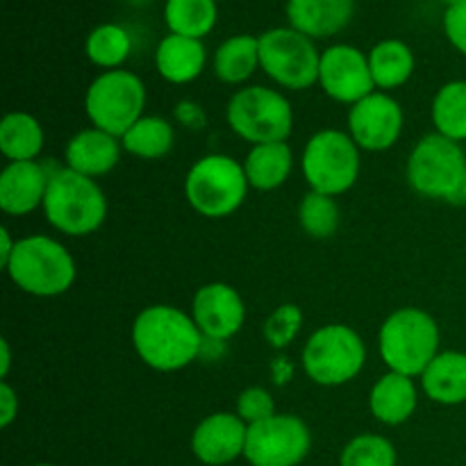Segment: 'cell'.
Wrapping results in <instances>:
<instances>
[{"label":"cell","instance_id":"6da1fadb","mask_svg":"<svg viewBox=\"0 0 466 466\" xmlns=\"http://www.w3.org/2000/svg\"><path fill=\"white\" fill-rule=\"evenodd\" d=\"M132 346L141 362L159 373H176L198 360L205 337L191 314L176 305H150L132 323Z\"/></svg>","mask_w":466,"mask_h":466},{"label":"cell","instance_id":"7a4b0ae2","mask_svg":"<svg viewBox=\"0 0 466 466\" xmlns=\"http://www.w3.org/2000/svg\"><path fill=\"white\" fill-rule=\"evenodd\" d=\"M440 323L421 308H400L385 319L378 332V350L387 371L421 378L441 353Z\"/></svg>","mask_w":466,"mask_h":466},{"label":"cell","instance_id":"3957f363","mask_svg":"<svg viewBox=\"0 0 466 466\" xmlns=\"http://www.w3.org/2000/svg\"><path fill=\"white\" fill-rule=\"evenodd\" d=\"M3 268L14 287L36 299H55L66 294L77 278L73 255L62 241L48 235H30L18 239L12 258Z\"/></svg>","mask_w":466,"mask_h":466},{"label":"cell","instance_id":"277c9868","mask_svg":"<svg viewBox=\"0 0 466 466\" xmlns=\"http://www.w3.org/2000/svg\"><path fill=\"white\" fill-rule=\"evenodd\" d=\"M46 221L68 237H89L107 218V196L91 177L71 168H55L44 200Z\"/></svg>","mask_w":466,"mask_h":466},{"label":"cell","instance_id":"5b68a950","mask_svg":"<svg viewBox=\"0 0 466 466\" xmlns=\"http://www.w3.org/2000/svg\"><path fill=\"white\" fill-rule=\"evenodd\" d=\"M244 162L223 153L196 159L185 177V196L191 209L205 218L232 217L248 196Z\"/></svg>","mask_w":466,"mask_h":466},{"label":"cell","instance_id":"8992f818","mask_svg":"<svg viewBox=\"0 0 466 466\" xmlns=\"http://www.w3.org/2000/svg\"><path fill=\"white\" fill-rule=\"evenodd\" d=\"M367 364V346L346 323H328L317 328L305 341L300 367L319 387H341L362 373Z\"/></svg>","mask_w":466,"mask_h":466},{"label":"cell","instance_id":"52a82bcc","mask_svg":"<svg viewBox=\"0 0 466 466\" xmlns=\"http://www.w3.org/2000/svg\"><path fill=\"white\" fill-rule=\"evenodd\" d=\"M300 171L309 189L337 198L353 189L360 180L362 150L346 130H319L305 144Z\"/></svg>","mask_w":466,"mask_h":466},{"label":"cell","instance_id":"ba28073f","mask_svg":"<svg viewBox=\"0 0 466 466\" xmlns=\"http://www.w3.org/2000/svg\"><path fill=\"white\" fill-rule=\"evenodd\" d=\"M410 187L432 200H464L466 153L462 144L446 137L426 135L412 148L405 168Z\"/></svg>","mask_w":466,"mask_h":466},{"label":"cell","instance_id":"9c48e42d","mask_svg":"<svg viewBox=\"0 0 466 466\" xmlns=\"http://www.w3.org/2000/svg\"><path fill=\"white\" fill-rule=\"evenodd\" d=\"M226 121L248 144H276L294 130V107L285 94L264 85L241 86L226 107Z\"/></svg>","mask_w":466,"mask_h":466},{"label":"cell","instance_id":"30bf717a","mask_svg":"<svg viewBox=\"0 0 466 466\" xmlns=\"http://www.w3.org/2000/svg\"><path fill=\"white\" fill-rule=\"evenodd\" d=\"M146 85L137 73L127 68L103 71L85 94V114L91 126L121 139L144 116Z\"/></svg>","mask_w":466,"mask_h":466},{"label":"cell","instance_id":"8fae6325","mask_svg":"<svg viewBox=\"0 0 466 466\" xmlns=\"http://www.w3.org/2000/svg\"><path fill=\"white\" fill-rule=\"evenodd\" d=\"M259 66L282 89L305 91L319 85L321 53L291 25L271 27L259 35Z\"/></svg>","mask_w":466,"mask_h":466},{"label":"cell","instance_id":"7c38bea8","mask_svg":"<svg viewBox=\"0 0 466 466\" xmlns=\"http://www.w3.org/2000/svg\"><path fill=\"white\" fill-rule=\"evenodd\" d=\"M312 449V432L296 414H273L248 426L246 462L250 466H299Z\"/></svg>","mask_w":466,"mask_h":466},{"label":"cell","instance_id":"4fadbf2b","mask_svg":"<svg viewBox=\"0 0 466 466\" xmlns=\"http://www.w3.org/2000/svg\"><path fill=\"white\" fill-rule=\"evenodd\" d=\"M319 86L328 98L349 107L371 96L378 89L369 66V53L350 44L328 46L321 53Z\"/></svg>","mask_w":466,"mask_h":466},{"label":"cell","instance_id":"5bb4252c","mask_svg":"<svg viewBox=\"0 0 466 466\" xmlns=\"http://www.w3.org/2000/svg\"><path fill=\"white\" fill-rule=\"evenodd\" d=\"M405 114L396 98L387 91H373L349 107L346 132L364 153H385L399 144L403 135Z\"/></svg>","mask_w":466,"mask_h":466},{"label":"cell","instance_id":"9a60e30c","mask_svg":"<svg viewBox=\"0 0 466 466\" xmlns=\"http://www.w3.org/2000/svg\"><path fill=\"white\" fill-rule=\"evenodd\" d=\"M191 319L209 341H228L239 335L246 321V305L228 282H208L191 299Z\"/></svg>","mask_w":466,"mask_h":466},{"label":"cell","instance_id":"2e32d148","mask_svg":"<svg viewBox=\"0 0 466 466\" xmlns=\"http://www.w3.org/2000/svg\"><path fill=\"white\" fill-rule=\"evenodd\" d=\"M248 426L237 412H214L191 432V453L205 466H226L244 458Z\"/></svg>","mask_w":466,"mask_h":466},{"label":"cell","instance_id":"e0dca14e","mask_svg":"<svg viewBox=\"0 0 466 466\" xmlns=\"http://www.w3.org/2000/svg\"><path fill=\"white\" fill-rule=\"evenodd\" d=\"M50 171L41 162H7L0 173V209L7 217H27L44 208Z\"/></svg>","mask_w":466,"mask_h":466},{"label":"cell","instance_id":"ac0fdd59","mask_svg":"<svg viewBox=\"0 0 466 466\" xmlns=\"http://www.w3.org/2000/svg\"><path fill=\"white\" fill-rule=\"evenodd\" d=\"M121 153L123 146L118 137L91 126L86 130L76 132L66 141L64 167L96 180V177L107 176V173H112L118 167Z\"/></svg>","mask_w":466,"mask_h":466},{"label":"cell","instance_id":"d6986e66","mask_svg":"<svg viewBox=\"0 0 466 466\" xmlns=\"http://www.w3.org/2000/svg\"><path fill=\"white\" fill-rule=\"evenodd\" d=\"M287 21L309 39H330L350 25L355 0H289Z\"/></svg>","mask_w":466,"mask_h":466},{"label":"cell","instance_id":"ffe728a7","mask_svg":"<svg viewBox=\"0 0 466 466\" xmlns=\"http://www.w3.org/2000/svg\"><path fill=\"white\" fill-rule=\"evenodd\" d=\"M419 405L417 380L403 373L387 371L376 380L369 394V410L373 419L385 426H403L414 417Z\"/></svg>","mask_w":466,"mask_h":466},{"label":"cell","instance_id":"44dd1931","mask_svg":"<svg viewBox=\"0 0 466 466\" xmlns=\"http://www.w3.org/2000/svg\"><path fill=\"white\" fill-rule=\"evenodd\" d=\"M208 64V50L200 39L168 32L155 48V68L171 85H189L198 80Z\"/></svg>","mask_w":466,"mask_h":466},{"label":"cell","instance_id":"7402d4cb","mask_svg":"<svg viewBox=\"0 0 466 466\" xmlns=\"http://www.w3.org/2000/svg\"><path fill=\"white\" fill-rule=\"evenodd\" d=\"M421 391L432 403L455 408L466 403V353L441 350L419 378Z\"/></svg>","mask_w":466,"mask_h":466},{"label":"cell","instance_id":"603a6c76","mask_svg":"<svg viewBox=\"0 0 466 466\" xmlns=\"http://www.w3.org/2000/svg\"><path fill=\"white\" fill-rule=\"evenodd\" d=\"M244 171L250 189L276 191L285 185L294 171V150L287 141L258 144L244 159Z\"/></svg>","mask_w":466,"mask_h":466},{"label":"cell","instance_id":"cb8c5ba5","mask_svg":"<svg viewBox=\"0 0 466 466\" xmlns=\"http://www.w3.org/2000/svg\"><path fill=\"white\" fill-rule=\"evenodd\" d=\"M369 66L378 91H394L408 85L417 68L414 50L400 39H382L369 50Z\"/></svg>","mask_w":466,"mask_h":466},{"label":"cell","instance_id":"d4e9b609","mask_svg":"<svg viewBox=\"0 0 466 466\" xmlns=\"http://www.w3.org/2000/svg\"><path fill=\"white\" fill-rule=\"evenodd\" d=\"M46 146L39 118L27 112H9L0 121V153L7 162H35Z\"/></svg>","mask_w":466,"mask_h":466},{"label":"cell","instance_id":"484cf974","mask_svg":"<svg viewBox=\"0 0 466 466\" xmlns=\"http://www.w3.org/2000/svg\"><path fill=\"white\" fill-rule=\"evenodd\" d=\"M214 76L223 85H244L255 71H259V36L235 35L228 36L217 48L212 59Z\"/></svg>","mask_w":466,"mask_h":466},{"label":"cell","instance_id":"4316f807","mask_svg":"<svg viewBox=\"0 0 466 466\" xmlns=\"http://www.w3.org/2000/svg\"><path fill=\"white\" fill-rule=\"evenodd\" d=\"M121 146L123 153L146 159V162H153V159H162L171 153L173 146H176V130H173V126L167 118L155 116V114H144L121 137Z\"/></svg>","mask_w":466,"mask_h":466},{"label":"cell","instance_id":"83f0119b","mask_svg":"<svg viewBox=\"0 0 466 466\" xmlns=\"http://www.w3.org/2000/svg\"><path fill=\"white\" fill-rule=\"evenodd\" d=\"M217 0H167L164 3V23L171 35L203 41L217 27Z\"/></svg>","mask_w":466,"mask_h":466},{"label":"cell","instance_id":"f1b7e54d","mask_svg":"<svg viewBox=\"0 0 466 466\" xmlns=\"http://www.w3.org/2000/svg\"><path fill=\"white\" fill-rule=\"evenodd\" d=\"M431 118L437 135L458 144L466 141V80H451L440 86L432 98Z\"/></svg>","mask_w":466,"mask_h":466},{"label":"cell","instance_id":"f546056e","mask_svg":"<svg viewBox=\"0 0 466 466\" xmlns=\"http://www.w3.org/2000/svg\"><path fill=\"white\" fill-rule=\"evenodd\" d=\"M132 53V36L118 23H103L89 32L85 41V55L94 66L103 71L123 68Z\"/></svg>","mask_w":466,"mask_h":466},{"label":"cell","instance_id":"4dcf8cb0","mask_svg":"<svg viewBox=\"0 0 466 466\" xmlns=\"http://www.w3.org/2000/svg\"><path fill=\"white\" fill-rule=\"evenodd\" d=\"M341 212L332 196L309 189L299 203V223L312 239H330L339 230Z\"/></svg>","mask_w":466,"mask_h":466},{"label":"cell","instance_id":"1f68e13d","mask_svg":"<svg viewBox=\"0 0 466 466\" xmlns=\"http://www.w3.org/2000/svg\"><path fill=\"white\" fill-rule=\"evenodd\" d=\"M399 453L387 437L358 435L344 446L339 455V466H396Z\"/></svg>","mask_w":466,"mask_h":466},{"label":"cell","instance_id":"d6a6232c","mask_svg":"<svg viewBox=\"0 0 466 466\" xmlns=\"http://www.w3.org/2000/svg\"><path fill=\"white\" fill-rule=\"evenodd\" d=\"M303 309L296 303H282L273 309L262 326L267 344L276 350L289 349L303 328Z\"/></svg>","mask_w":466,"mask_h":466},{"label":"cell","instance_id":"836d02e7","mask_svg":"<svg viewBox=\"0 0 466 466\" xmlns=\"http://www.w3.org/2000/svg\"><path fill=\"white\" fill-rule=\"evenodd\" d=\"M237 417L246 423V426H255L259 421H267L276 412V400H273L271 391L264 387H248L239 394L235 408Z\"/></svg>","mask_w":466,"mask_h":466},{"label":"cell","instance_id":"e575fe53","mask_svg":"<svg viewBox=\"0 0 466 466\" xmlns=\"http://www.w3.org/2000/svg\"><path fill=\"white\" fill-rule=\"evenodd\" d=\"M444 35L449 44L466 57V0H458L446 7Z\"/></svg>","mask_w":466,"mask_h":466},{"label":"cell","instance_id":"d590c367","mask_svg":"<svg viewBox=\"0 0 466 466\" xmlns=\"http://www.w3.org/2000/svg\"><path fill=\"white\" fill-rule=\"evenodd\" d=\"M18 394L7 380H0V428H9L18 417Z\"/></svg>","mask_w":466,"mask_h":466},{"label":"cell","instance_id":"8d00e7d4","mask_svg":"<svg viewBox=\"0 0 466 466\" xmlns=\"http://www.w3.org/2000/svg\"><path fill=\"white\" fill-rule=\"evenodd\" d=\"M176 116L182 126L191 127V130H200V127H205L203 109H200V105L191 103V100H182V103H177Z\"/></svg>","mask_w":466,"mask_h":466},{"label":"cell","instance_id":"74e56055","mask_svg":"<svg viewBox=\"0 0 466 466\" xmlns=\"http://www.w3.org/2000/svg\"><path fill=\"white\" fill-rule=\"evenodd\" d=\"M0 244H3V248H0V264H7L9 258H12L14 248H16L18 239H12V232L7 230V228H0Z\"/></svg>","mask_w":466,"mask_h":466},{"label":"cell","instance_id":"f35d334b","mask_svg":"<svg viewBox=\"0 0 466 466\" xmlns=\"http://www.w3.org/2000/svg\"><path fill=\"white\" fill-rule=\"evenodd\" d=\"M0 353H3V358H0V380H7L9 369H12V349H9L7 339L0 341Z\"/></svg>","mask_w":466,"mask_h":466},{"label":"cell","instance_id":"ab89813d","mask_svg":"<svg viewBox=\"0 0 466 466\" xmlns=\"http://www.w3.org/2000/svg\"><path fill=\"white\" fill-rule=\"evenodd\" d=\"M126 3L137 5V7H141V5H148V3H153V0H126Z\"/></svg>","mask_w":466,"mask_h":466},{"label":"cell","instance_id":"60d3db41","mask_svg":"<svg viewBox=\"0 0 466 466\" xmlns=\"http://www.w3.org/2000/svg\"><path fill=\"white\" fill-rule=\"evenodd\" d=\"M441 3L446 5V7H449V5H453V3H458V0H441Z\"/></svg>","mask_w":466,"mask_h":466},{"label":"cell","instance_id":"b9f144b4","mask_svg":"<svg viewBox=\"0 0 466 466\" xmlns=\"http://www.w3.org/2000/svg\"><path fill=\"white\" fill-rule=\"evenodd\" d=\"M35 466H55V464H35Z\"/></svg>","mask_w":466,"mask_h":466},{"label":"cell","instance_id":"7bdbcfd3","mask_svg":"<svg viewBox=\"0 0 466 466\" xmlns=\"http://www.w3.org/2000/svg\"><path fill=\"white\" fill-rule=\"evenodd\" d=\"M464 203H466V187H464Z\"/></svg>","mask_w":466,"mask_h":466},{"label":"cell","instance_id":"ee69618b","mask_svg":"<svg viewBox=\"0 0 466 466\" xmlns=\"http://www.w3.org/2000/svg\"><path fill=\"white\" fill-rule=\"evenodd\" d=\"M285 3H289V0H285Z\"/></svg>","mask_w":466,"mask_h":466},{"label":"cell","instance_id":"f6af8a7d","mask_svg":"<svg viewBox=\"0 0 466 466\" xmlns=\"http://www.w3.org/2000/svg\"><path fill=\"white\" fill-rule=\"evenodd\" d=\"M217 3H221V0H217Z\"/></svg>","mask_w":466,"mask_h":466}]
</instances>
